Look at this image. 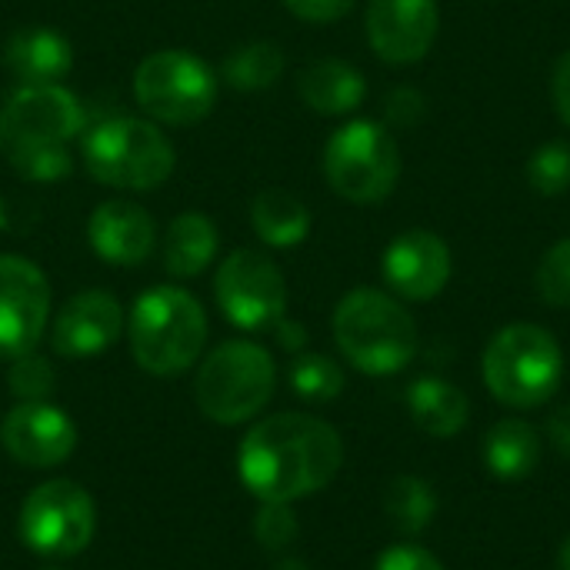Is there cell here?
I'll return each mask as SVG.
<instances>
[{"instance_id": "obj_33", "label": "cell", "mask_w": 570, "mask_h": 570, "mask_svg": "<svg viewBox=\"0 0 570 570\" xmlns=\"http://www.w3.org/2000/svg\"><path fill=\"white\" fill-rule=\"evenodd\" d=\"M374 570H444V564L428 551V548H417V544H394L387 548L377 561Z\"/></svg>"}, {"instance_id": "obj_35", "label": "cell", "mask_w": 570, "mask_h": 570, "mask_svg": "<svg viewBox=\"0 0 570 570\" xmlns=\"http://www.w3.org/2000/svg\"><path fill=\"white\" fill-rule=\"evenodd\" d=\"M551 100H554V110L558 117L570 127V50H564L554 63V73H551Z\"/></svg>"}, {"instance_id": "obj_8", "label": "cell", "mask_w": 570, "mask_h": 570, "mask_svg": "<svg viewBox=\"0 0 570 570\" xmlns=\"http://www.w3.org/2000/svg\"><path fill=\"white\" fill-rule=\"evenodd\" d=\"M137 104L160 124H197L217 104V80L210 67L187 50H157L140 60L134 73Z\"/></svg>"}, {"instance_id": "obj_2", "label": "cell", "mask_w": 570, "mask_h": 570, "mask_svg": "<svg viewBox=\"0 0 570 570\" xmlns=\"http://www.w3.org/2000/svg\"><path fill=\"white\" fill-rule=\"evenodd\" d=\"M334 341L357 371L387 377L414 361L417 324L397 297L377 287H357L334 311Z\"/></svg>"}, {"instance_id": "obj_38", "label": "cell", "mask_w": 570, "mask_h": 570, "mask_svg": "<svg viewBox=\"0 0 570 570\" xmlns=\"http://www.w3.org/2000/svg\"><path fill=\"white\" fill-rule=\"evenodd\" d=\"M558 570H570V534L561 541V548H558Z\"/></svg>"}, {"instance_id": "obj_21", "label": "cell", "mask_w": 570, "mask_h": 570, "mask_svg": "<svg viewBox=\"0 0 570 570\" xmlns=\"http://www.w3.org/2000/svg\"><path fill=\"white\" fill-rule=\"evenodd\" d=\"M217 227L207 214L187 210L170 220L164 237V267L170 277H197L210 267L217 254Z\"/></svg>"}, {"instance_id": "obj_19", "label": "cell", "mask_w": 570, "mask_h": 570, "mask_svg": "<svg viewBox=\"0 0 570 570\" xmlns=\"http://www.w3.org/2000/svg\"><path fill=\"white\" fill-rule=\"evenodd\" d=\"M297 90L311 110H317L324 117H341V114H351L361 107L367 83L357 67L327 57V60H314L301 70Z\"/></svg>"}, {"instance_id": "obj_14", "label": "cell", "mask_w": 570, "mask_h": 570, "mask_svg": "<svg viewBox=\"0 0 570 570\" xmlns=\"http://www.w3.org/2000/svg\"><path fill=\"white\" fill-rule=\"evenodd\" d=\"M381 271L404 301H434L451 281V250L431 230H404L387 244Z\"/></svg>"}, {"instance_id": "obj_34", "label": "cell", "mask_w": 570, "mask_h": 570, "mask_svg": "<svg viewBox=\"0 0 570 570\" xmlns=\"http://www.w3.org/2000/svg\"><path fill=\"white\" fill-rule=\"evenodd\" d=\"M284 7L307 23H334L351 13L354 0H284Z\"/></svg>"}, {"instance_id": "obj_16", "label": "cell", "mask_w": 570, "mask_h": 570, "mask_svg": "<svg viewBox=\"0 0 570 570\" xmlns=\"http://www.w3.org/2000/svg\"><path fill=\"white\" fill-rule=\"evenodd\" d=\"M124 331V311L110 291H80L53 317V354L94 357L107 351Z\"/></svg>"}, {"instance_id": "obj_40", "label": "cell", "mask_w": 570, "mask_h": 570, "mask_svg": "<svg viewBox=\"0 0 570 570\" xmlns=\"http://www.w3.org/2000/svg\"><path fill=\"white\" fill-rule=\"evenodd\" d=\"M43 570H60V568H43Z\"/></svg>"}, {"instance_id": "obj_23", "label": "cell", "mask_w": 570, "mask_h": 570, "mask_svg": "<svg viewBox=\"0 0 570 570\" xmlns=\"http://www.w3.org/2000/svg\"><path fill=\"white\" fill-rule=\"evenodd\" d=\"M250 220L267 247H297L311 234V210L281 187H267L254 197Z\"/></svg>"}, {"instance_id": "obj_36", "label": "cell", "mask_w": 570, "mask_h": 570, "mask_svg": "<svg viewBox=\"0 0 570 570\" xmlns=\"http://www.w3.org/2000/svg\"><path fill=\"white\" fill-rule=\"evenodd\" d=\"M548 438H551V448H554L558 454L570 458V404L558 407V411L551 414V421H548Z\"/></svg>"}, {"instance_id": "obj_11", "label": "cell", "mask_w": 570, "mask_h": 570, "mask_svg": "<svg viewBox=\"0 0 570 570\" xmlns=\"http://www.w3.org/2000/svg\"><path fill=\"white\" fill-rule=\"evenodd\" d=\"M50 321L43 271L17 254H0V361L30 354Z\"/></svg>"}, {"instance_id": "obj_6", "label": "cell", "mask_w": 570, "mask_h": 570, "mask_svg": "<svg viewBox=\"0 0 570 570\" xmlns=\"http://www.w3.org/2000/svg\"><path fill=\"white\" fill-rule=\"evenodd\" d=\"M277 387L274 357L254 341H227L207 354L197 371L194 397L207 421L244 424L257 417Z\"/></svg>"}, {"instance_id": "obj_28", "label": "cell", "mask_w": 570, "mask_h": 570, "mask_svg": "<svg viewBox=\"0 0 570 570\" xmlns=\"http://www.w3.org/2000/svg\"><path fill=\"white\" fill-rule=\"evenodd\" d=\"M528 180L541 197H561L570 187V147L564 140L541 144L528 160Z\"/></svg>"}, {"instance_id": "obj_1", "label": "cell", "mask_w": 570, "mask_h": 570, "mask_svg": "<svg viewBox=\"0 0 570 570\" xmlns=\"http://www.w3.org/2000/svg\"><path fill=\"white\" fill-rule=\"evenodd\" d=\"M341 464V434L311 414L264 417L237 448V474L261 504H294L311 498L337 478Z\"/></svg>"}, {"instance_id": "obj_31", "label": "cell", "mask_w": 570, "mask_h": 570, "mask_svg": "<svg viewBox=\"0 0 570 570\" xmlns=\"http://www.w3.org/2000/svg\"><path fill=\"white\" fill-rule=\"evenodd\" d=\"M254 538L264 551H284L297 541V518L291 504L264 501L254 521Z\"/></svg>"}, {"instance_id": "obj_25", "label": "cell", "mask_w": 570, "mask_h": 570, "mask_svg": "<svg viewBox=\"0 0 570 570\" xmlns=\"http://www.w3.org/2000/svg\"><path fill=\"white\" fill-rule=\"evenodd\" d=\"M281 73H284V53L277 43L267 40L244 43L224 60V80L234 90H267L281 80Z\"/></svg>"}, {"instance_id": "obj_30", "label": "cell", "mask_w": 570, "mask_h": 570, "mask_svg": "<svg viewBox=\"0 0 570 570\" xmlns=\"http://www.w3.org/2000/svg\"><path fill=\"white\" fill-rule=\"evenodd\" d=\"M53 367L47 357L40 354H20L10 361V374H7V384H10V394L17 401H47V394L53 391Z\"/></svg>"}, {"instance_id": "obj_10", "label": "cell", "mask_w": 570, "mask_h": 570, "mask_svg": "<svg viewBox=\"0 0 570 570\" xmlns=\"http://www.w3.org/2000/svg\"><path fill=\"white\" fill-rule=\"evenodd\" d=\"M214 297L224 317L240 331H267L287 311V284L261 250H234L214 277Z\"/></svg>"}, {"instance_id": "obj_24", "label": "cell", "mask_w": 570, "mask_h": 570, "mask_svg": "<svg viewBox=\"0 0 570 570\" xmlns=\"http://www.w3.org/2000/svg\"><path fill=\"white\" fill-rule=\"evenodd\" d=\"M384 511L401 534H421L438 514V494L424 478L401 474L384 491Z\"/></svg>"}, {"instance_id": "obj_12", "label": "cell", "mask_w": 570, "mask_h": 570, "mask_svg": "<svg viewBox=\"0 0 570 570\" xmlns=\"http://www.w3.org/2000/svg\"><path fill=\"white\" fill-rule=\"evenodd\" d=\"M0 448L30 471L63 464L77 448L73 421L47 401H17L0 421Z\"/></svg>"}, {"instance_id": "obj_13", "label": "cell", "mask_w": 570, "mask_h": 570, "mask_svg": "<svg viewBox=\"0 0 570 570\" xmlns=\"http://www.w3.org/2000/svg\"><path fill=\"white\" fill-rule=\"evenodd\" d=\"M438 3L434 0H371L367 40L387 63H417L438 40Z\"/></svg>"}, {"instance_id": "obj_26", "label": "cell", "mask_w": 570, "mask_h": 570, "mask_svg": "<svg viewBox=\"0 0 570 570\" xmlns=\"http://www.w3.org/2000/svg\"><path fill=\"white\" fill-rule=\"evenodd\" d=\"M7 154H10L13 170L23 180H37V184L60 180L73 167L67 144H57V140H7Z\"/></svg>"}, {"instance_id": "obj_9", "label": "cell", "mask_w": 570, "mask_h": 570, "mask_svg": "<svg viewBox=\"0 0 570 570\" xmlns=\"http://www.w3.org/2000/svg\"><path fill=\"white\" fill-rule=\"evenodd\" d=\"M97 511L90 494L73 481H47L33 488L17 518L20 541L43 558H77L94 541Z\"/></svg>"}, {"instance_id": "obj_39", "label": "cell", "mask_w": 570, "mask_h": 570, "mask_svg": "<svg viewBox=\"0 0 570 570\" xmlns=\"http://www.w3.org/2000/svg\"><path fill=\"white\" fill-rule=\"evenodd\" d=\"M7 147V134H3V117H0V150Z\"/></svg>"}, {"instance_id": "obj_17", "label": "cell", "mask_w": 570, "mask_h": 570, "mask_svg": "<svg viewBox=\"0 0 570 570\" xmlns=\"http://www.w3.org/2000/svg\"><path fill=\"white\" fill-rule=\"evenodd\" d=\"M90 247L100 261L117 267H137L144 264L157 247V227L150 214L130 200H107L90 214L87 224Z\"/></svg>"}, {"instance_id": "obj_32", "label": "cell", "mask_w": 570, "mask_h": 570, "mask_svg": "<svg viewBox=\"0 0 570 570\" xmlns=\"http://www.w3.org/2000/svg\"><path fill=\"white\" fill-rule=\"evenodd\" d=\"M384 114H387V120L394 127H414L428 114V97L421 90H414V87H397L384 100Z\"/></svg>"}, {"instance_id": "obj_18", "label": "cell", "mask_w": 570, "mask_h": 570, "mask_svg": "<svg viewBox=\"0 0 570 570\" xmlns=\"http://www.w3.org/2000/svg\"><path fill=\"white\" fill-rule=\"evenodd\" d=\"M3 63L20 80V87L57 83L73 67V50L63 33L50 27H23L3 47Z\"/></svg>"}, {"instance_id": "obj_27", "label": "cell", "mask_w": 570, "mask_h": 570, "mask_svg": "<svg viewBox=\"0 0 570 570\" xmlns=\"http://www.w3.org/2000/svg\"><path fill=\"white\" fill-rule=\"evenodd\" d=\"M291 387L297 397L327 404L344 391V371L327 354H297L291 364Z\"/></svg>"}, {"instance_id": "obj_22", "label": "cell", "mask_w": 570, "mask_h": 570, "mask_svg": "<svg viewBox=\"0 0 570 570\" xmlns=\"http://www.w3.org/2000/svg\"><path fill=\"white\" fill-rule=\"evenodd\" d=\"M484 464L501 481H524L541 464V434L521 421L504 417L484 438Z\"/></svg>"}, {"instance_id": "obj_7", "label": "cell", "mask_w": 570, "mask_h": 570, "mask_svg": "<svg viewBox=\"0 0 570 570\" xmlns=\"http://www.w3.org/2000/svg\"><path fill=\"white\" fill-rule=\"evenodd\" d=\"M324 177L344 200L377 204L391 197L401 177L397 140L377 120H351L324 147Z\"/></svg>"}, {"instance_id": "obj_5", "label": "cell", "mask_w": 570, "mask_h": 570, "mask_svg": "<svg viewBox=\"0 0 570 570\" xmlns=\"http://www.w3.org/2000/svg\"><path fill=\"white\" fill-rule=\"evenodd\" d=\"M83 167L94 180L117 190H154L174 174V147L157 124L110 117L83 134Z\"/></svg>"}, {"instance_id": "obj_29", "label": "cell", "mask_w": 570, "mask_h": 570, "mask_svg": "<svg viewBox=\"0 0 570 570\" xmlns=\"http://www.w3.org/2000/svg\"><path fill=\"white\" fill-rule=\"evenodd\" d=\"M538 297L551 307H570V237L558 240L544 257L534 274Z\"/></svg>"}, {"instance_id": "obj_3", "label": "cell", "mask_w": 570, "mask_h": 570, "mask_svg": "<svg viewBox=\"0 0 570 570\" xmlns=\"http://www.w3.org/2000/svg\"><path fill=\"white\" fill-rule=\"evenodd\" d=\"M130 354L157 377L184 374L207 344V314L200 301L180 287H150L130 311Z\"/></svg>"}, {"instance_id": "obj_37", "label": "cell", "mask_w": 570, "mask_h": 570, "mask_svg": "<svg viewBox=\"0 0 570 570\" xmlns=\"http://www.w3.org/2000/svg\"><path fill=\"white\" fill-rule=\"evenodd\" d=\"M274 331H277V341H281L287 351H297V354L304 351L307 334H304V327H301V324H294V321H284V317H281V321L274 324Z\"/></svg>"}, {"instance_id": "obj_15", "label": "cell", "mask_w": 570, "mask_h": 570, "mask_svg": "<svg viewBox=\"0 0 570 570\" xmlns=\"http://www.w3.org/2000/svg\"><path fill=\"white\" fill-rule=\"evenodd\" d=\"M7 140H57L67 144L83 130L80 100L60 83L20 87L0 110Z\"/></svg>"}, {"instance_id": "obj_20", "label": "cell", "mask_w": 570, "mask_h": 570, "mask_svg": "<svg viewBox=\"0 0 570 570\" xmlns=\"http://www.w3.org/2000/svg\"><path fill=\"white\" fill-rule=\"evenodd\" d=\"M407 411L424 434L454 438L464 431V424L471 417V401L458 384L428 374L407 387Z\"/></svg>"}, {"instance_id": "obj_4", "label": "cell", "mask_w": 570, "mask_h": 570, "mask_svg": "<svg viewBox=\"0 0 570 570\" xmlns=\"http://www.w3.org/2000/svg\"><path fill=\"white\" fill-rule=\"evenodd\" d=\"M488 391L518 411L548 404L564 377V354L551 331L538 324L501 327L481 361Z\"/></svg>"}]
</instances>
